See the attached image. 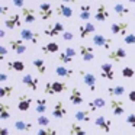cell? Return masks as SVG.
<instances>
[{
    "label": "cell",
    "instance_id": "obj_1",
    "mask_svg": "<svg viewBox=\"0 0 135 135\" xmlns=\"http://www.w3.org/2000/svg\"><path fill=\"white\" fill-rule=\"evenodd\" d=\"M65 90H67V84L61 81H48L44 89L45 94H58Z\"/></svg>",
    "mask_w": 135,
    "mask_h": 135
},
{
    "label": "cell",
    "instance_id": "obj_2",
    "mask_svg": "<svg viewBox=\"0 0 135 135\" xmlns=\"http://www.w3.org/2000/svg\"><path fill=\"white\" fill-rule=\"evenodd\" d=\"M21 39H23L25 42H31V44H38L39 42V32L29 28H23L21 31Z\"/></svg>",
    "mask_w": 135,
    "mask_h": 135
},
{
    "label": "cell",
    "instance_id": "obj_3",
    "mask_svg": "<svg viewBox=\"0 0 135 135\" xmlns=\"http://www.w3.org/2000/svg\"><path fill=\"white\" fill-rule=\"evenodd\" d=\"M80 76L83 79V83L89 87L90 91H94L96 90V84H97V79L94 74L89 73V71H84V70H80Z\"/></svg>",
    "mask_w": 135,
    "mask_h": 135
},
{
    "label": "cell",
    "instance_id": "obj_4",
    "mask_svg": "<svg viewBox=\"0 0 135 135\" xmlns=\"http://www.w3.org/2000/svg\"><path fill=\"white\" fill-rule=\"evenodd\" d=\"M64 28H65V26L61 23V22H55L54 25H51V26H47V28H45L44 32H45V35H47V36L55 38V36H60V35H62V33L65 32Z\"/></svg>",
    "mask_w": 135,
    "mask_h": 135
},
{
    "label": "cell",
    "instance_id": "obj_5",
    "mask_svg": "<svg viewBox=\"0 0 135 135\" xmlns=\"http://www.w3.org/2000/svg\"><path fill=\"white\" fill-rule=\"evenodd\" d=\"M22 83H23L28 89H31L32 91H36L38 90V86H39V79L36 76H33V74L28 73V74H23V77H22Z\"/></svg>",
    "mask_w": 135,
    "mask_h": 135
},
{
    "label": "cell",
    "instance_id": "obj_6",
    "mask_svg": "<svg viewBox=\"0 0 135 135\" xmlns=\"http://www.w3.org/2000/svg\"><path fill=\"white\" fill-rule=\"evenodd\" d=\"M106 57H108L109 61L119 62L120 60L126 58V50H125V48H122V47H119V48H116V50H113V51H109Z\"/></svg>",
    "mask_w": 135,
    "mask_h": 135
},
{
    "label": "cell",
    "instance_id": "obj_7",
    "mask_svg": "<svg viewBox=\"0 0 135 135\" xmlns=\"http://www.w3.org/2000/svg\"><path fill=\"white\" fill-rule=\"evenodd\" d=\"M4 26L10 31H13L15 28H21L22 26V16L16 13V15H12L9 18H6L4 19Z\"/></svg>",
    "mask_w": 135,
    "mask_h": 135
},
{
    "label": "cell",
    "instance_id": "obj_8",
    "mask_svg": "<svg viewBox=\"0 0 135 135\" xmlns=\"http://www.w3.org/2000/svg\"><path fill=\"white\" fill-rule=\"evenodd\" d=\"M9 47L12 48V51H15L16 54H25V51L28 50L26 44L23 39H9Z\"/></svg>",
    "mask_w": 135,
    "mask_h": 135
},
{
    "label": "cell",
    "instance_id": "obj_9",
    "mask_svg": "<svg viewBox=\"0 0 135 135\" xmlns=\"http://www.w3.org/2000/svg\"><path fill=\"white\" fill-rule=\"evenodd\" d=\"M79 51H80V55H81L83 61L90 62V61H93V60H94V51H93V48H91V47H87V45L81 44L79 47Z\"/></svg>",
    "mask_w": 135,
    "mask_h": 135
},
{
    "label": "cell",
    "instance_id": "obj_10",
    "mask_svg": "<svg viewBox=\"0 0 135 135\" xmlns=\"http://www.w3.org/2000/svg\"><path fill=\"white\" fill-rule=\"evenodd\" d=\"M100 76L103 77V79L106 80H113L115 79V73H113V65H112V62H103L102 65H100Z\"/></svg>",
    "mask_w": 135,
    "mask_h": 135
},
{
    "label": "cell",
    "instance_id": "obj_11",
    "mask_svg": "<svg viewBox=\"0 0 135 135\" xmlns=\"http://www.w3.org/2000/svg\"><path fill=\"white\" fill-rule=\"evenodd\" d=\"M91 41H93V44L96 45V47L105 48V50H109V47H110V44H112V39H108L106 36L100 35V33H96Z\"/></svg>",
    "mask_w": 135,
    "mask_h": 135
},
{
    "label": "cell",
    "instance_id": "obj_12",
    "mask_svg": "<svg viewBox=\"0 0 135 135\" xmlns=\"http://www.w3.org/2000/svg\"><path fill=\"white\" fill-rule=\"evenodd\" d=\"M129 28V23L128 22H120V23H112L110 26V32L113 35H122V36H126V31Z\"/></svg>",
    "mask_w": 135,
    "mask_h": 135
},
{
    "label": "cell",
    "instance_id": "obj_13",
    "mask_svg": "<svg viewBox=\"0 0 135 135\" xmlns=\"http://www.w3.org/2000/svg\"><path fill=\"white\" fill-rule=\"evenodd\" d=\"M52 7H51L50 3H41L39 4V16H41L42 21H48V19L52 18Z\"/></svg>",
    "mask_w": 135,
    "mask_h": 135
},
{
    "label": "cell",
    "instance_id": "obj_14",
    "mask_svg": "<svg viewBox=\"0 0 135 135\" xmlns=\"http://www.w3.org/2000/svg\"><path fill=\"white\" fill-rule=\"evenodd\" d=\"M31 105H32V97L26 96V94H22L18 99V109L21 112H26L31 109Z\"/></svg>",
    "mask_w": 135,
    "mask_h": 135
},
{
    "label": "cell",
    "instance_id": "obj_15",
    "mask_svg": "<svg viewBox=\"0 0 135 135\" xmlns=\"http://www.w3.org/2000/svg\"><path fill=\"white\" fill-rule=\"evenodd\" d=\"M83 102H84V99H83V94H81V91H80V89L73 87L71 89V93H70V103L74 106H79V105H81Z\"/></svg>",
    "mask_w": 135,
    "mask_h": 135
},
{
    "label": "cell",
    "instance_id": "obj_16",
    "mask_svg": "<svg viewBox=\"0 0 135 135\" xmlns=\"http://www.w3.org/2000/svg\"><path fill=\"white\" fill-rule=\"evenodd\" d=\"M94 125H96L99 129H102L103 132H110L112 120H108L105 116H97L96 119H94Z\"/></svg>",
    "mask_w": 135,
    "mask_h": 135
},
{
    "label": "cell",
    "instance_id": "obj_17",
    "mask_svg": "<svg viewBox=\"0 0 135 135\" xmlns=\"http://www.w3.org/2000/svg\"><path fill=\"white\" fill-rule=\"evenodd\" d=\"M65 115H67V109L64 108V105H62L61 100H57L55 105H54V109H52V118L61 119L62 116H65Z\"/></svg>",
    "mask_w": 135,
    "mask_h": 135
},
{
    "label": "cell",
    "instance_id": "obj_18",
    "mask_svg": "<svg viewBox=\"0 0 135 135\" xmlns=\"http://www.w3.org/2000/svg\"><path fill=\"white\" fill-rule=\"evenodd\" d=\"M110 109H112L115 116H120V115H123V112H125L123 102L119 99H112L110 100Z\"/></svg>",
    "mask_w": 135,
    "mask_h": 135
},
{
    "label": "cell",
    "instance_id": "obj_19",
    "mask_svg": "<svg viewBox=\"0 0 135 135\" xmlns=\"http://www.w3.org/2000/svg\"><path fill=\"white\" fill-rule=\"evenodd\" d=\"M108 18H109V12L106 9V4H103V3L99 4L96 9V13H94V19L97 22H105Z\"/></svg>",
    "mask_w": 135,
    "mask_h": 135
},
{
    "label": "cell",
    "instance_id": "obj_20",
    "mask_svg": "<svg viewBox=\"0 0 135 135\" xmlns=\"http://www.w3.org/2000/svg\"><path fill=\"white\" fill-rule=\"evenodd\" d=\"M91 110L90 109H80V110H77L76 113H74V118H76V120H80V122H90L91 120Z\"/></svg>",
    "mask_w": 135,
    "mask_h": 135
},
{
    "label": "cell",
    "instance_id": "obj_21",
    "mask_svg": "<svg viewBox=\"0 0 135 135\" xmlns=\"http://www.w3.org/2000/svg\"><path fill=\"white\" fill-rule=\"evenodd\" d=\"M55 12H57V15H58V16H62V18H67L68 19V18L73 16L74 10H73V7L68 6V4H58L57 9H55Z\"/></svg>",
    "mask_w": 135,
    "mask_h": 135
},
{
    "label": "cell",
    "instance_id": "obj_22",
    "mask_svg": "<svg viewBox=\"0 0 135 135\" xmlns=\"http://www.w3.org/2000/svg\"><path fill=\"white\" fill-rule=\"evenodd\" d=\"M94 25L91 23V22H86V25H80L79 26V33H80V38L84 39L86 36H89L90 33L94 32Z\"/></svg>",
    "mask_w": 135,
    "mask_h": 135
},
{
    "label": "cell",
    "instance_id": "obj_23",
    "mask_svg": "<svg viewBox=\"0 0 135 135\" xmlns=\"http://www.w3.org/2000/svg\"><path fill=\"white\" fill-rule=\"evenodd\" d=\"M21 16L23 18V21L26 22V23H33V22L36 21L35 10H33V9H31V7H23V9H22Z\"/></svg>",
    "mask_w": 135,
    "mask_h": 135
},
{
    "label": "cell",
    "instance_id": "obj_24",
    "mask_svg": "<svg viewBox=\"0 0 135 135\" xmlns=\"http://www.w3.org/2000/svg\"><path fill=\"white\" fill-rule=\"evenodd\" d=\"M13 126H15V129H18V131H21V132H31L32 131V123L26 122V120H22V119L15 120Z\"/></svg>",
    "mask_w": 135,
    "mask_h": 135
},
{
    "label": "cell",
    "instance_id": "obj_25",
    "mask_svg": "<svg viewBox=\"0 0 135 135\" xmlns=\"http://www.w3.org/2000/svg\"><path fill=\"white\" fill-rule=\"evenodd\" d=\"M106 106V100L103 99V97H94L91 102H89V109H90L91 112L97 110V109H102Z\"/></svg>",
    "mask_w": 135,
    "mask_h": 135
},
{
    "label": "cell",
    "instance_id": "obj_26",
    "mask_svg": "<svg viewBox=\"0 0 135 135\" xmlns=\"http://www.w3.org/2000/svg\"><path fill=\"white\" fill-rule=\"evenodd\" d=\"M106 93L110 97H119L125 93V86H112V87H108Z\"/></svg>",
    "mask_w": 135,
    "mask_h": 135
},
{
    "label": "cell",
    "instance_id": "obj_27",
    "mask_svg": "<svg viewBox=\"0 0 135 135\" xmlns=\"http://www.w3.org/2000/svg\"><path fill=\"white\" fill-rule=\"evenodd\" d=\"M55 74H57L58 77H64V79H70V77L74 74V71L71 70V68L65 67V65H58V67L55 68Z\"/></svg>",
    "mask_w": 135,
    "mask_h": 135
},
{
    "label": "cell",
    "instance_id": "obj_28",
    "mask_svg": "<svg viewBox=\"0 0 135 135\" xmlns=\"http://www.w3.org/2000/svg\"><path fill=\"white\" fill-rule=\"evenodd\" d=\"M113 10H115V13H116L118 16H120V18H125V16L129 15V9L122 3H115L113 4Z\"/></svg>",
    "mask_w": 135,
    "mask_h": 135
},
{
    "label": "cell",
    "instance_id": "obj_29",
    "mask_svg": "<svg viewBox=\"0 0 135 135\" xmlns=\"http://www.w3.org/2000/svg\"><path fill=\"white\" fill-rule=\"evenodd\" d=\"M48 109V102L47 99H44V97H41V99H36V108L35 110L38 112V115H44L45 112H47Z\"/></svg>",
    "mask_w": 135,
    "mask_h": 135
},
{
    "label": "cell",
    "instance_id": "obj_30",
    "mask_svg": "<svg viewBox=\"0 0 135 135\" xmlns=\"http://www.w3.org/2000/svg\"><path fill=\"white\" fill-rule=\"evenodd\" d=\"M90 10H91L90 4H87V3L81 4V6H80V19H81V21H89L90 16H91Z\"/></svg>",
    "mask_w": 135,
    "mask_h": 135
},
{
    "label": "cell",
    "instance_id": "obj_31",
    "mask_svg": "<svg viewBox=\"0 0 135 135\" xmlns=\"http://www.w3.org/2000/svg\"><path fill=\"white\" fill-rule=\"evenodd\" d=\"M7 68H9V70H15V71H23L25 70V62L21 61V60L9 61L7 62Z\"/></svg>",
    "mask_w": 135,
    "mask_h": 135
},
{
    "label": "cell",
    "instance_id": "obj_32",
    "mask_svg": "<svg viewBox=\"0 0 135 135\" xmlns=\"http://www.w3.org/2000/svg\"><path fill=\"white\" fill-rule=\"evenodd\" d=\"M60 50L57 42H48L47 45H42V52L44 54H54Z\"/></svg>",
    "mask_w": 135,
    "mask_h": 135
},
{
    "label": "cell",
    "instance_id": "obj_33",
    "mask_svg": "<svg viewBox=\"0 0 135 135\" xmlns=\"http://www.w3.org/2000/svg\"><path fill=\"white\" fill-rule=\"evenodd\" d=\"M70 134H71V135H86L87 132H86L84 129L81 128V125H80V123L73 122V123L70 125Z\"/></svg>",
    "mask_w": 135,
    "mask_h": 135
},
{
    "label": "cell",
    "instance_id": "obj_34",
    "mask_svg": "<svg viewBox=\"0 0 135 135\" xmlns=\"http://www.w3.org/2000/svg\"><path fill=\"white\" fill-rule=\"evenodd\" d=\"M33 67L36 68V71H38L39 74H45V73H47V65H45V61L42 58L33 60Z\"/></svg>",
    "mask_w": 135,
    "mask_h": 135
},
{
    "label": "cell",
    "instance_id": "obj_35",
    "mask_svg": "<svg viewBox=\"0 0 135 135\" xmlns=\"http://www.w3.org/2000/svg\"><path fill=\"white\" fill-rule=\"evenodd\" d=\"M15 87L13 86H0V97H12Z\"/></svg>",
    "mask_w": 135,
    "mask_h": 135
},
{
    "label": "cell",
    "instance_id": "obj_36",
    "mask_svg": "<svg viewBox=\"0 0 135 135\" xmlns=\"http://www.w3.org/2000/svg\"><path fill=\"white\" fill-rule=\"evenodd\" d=\"M10 118V106L0 102V119H9Z\"/></svg>",
    "mask_w": 135,
    "mask_h": 135
},
{
    "label": "cell",
    "instance_id": "obj_37",
    "mask_svg": "<svg viewBox=\"0 0 135 135\" xmlns=\"http://www.w3.org/2000/svg\"><path fill=\"white\" fill-rule=\"evenodd\" d=\"M36 123L41 128H48V125H50V118L45 116V115H39L38 119H36Z\"/></svg>",
    "mask_w": 135,
    "mask_h": 135
},
{
    "label": "cell",
    "instance_id": "obj_38",
    "mask_svg": "<svg viewBox=\"0 0 135 135\" xmlns=\"http://www.w3.org/2000/svg\"><path fill=\"white\" fill-rule=\"evenodd\" d=\"M120 74H122L125 79H132V77H134V74H135V71H134V68H132V67H128V65H126V67L122 68Z\"/></svg>",
    "mask_w": 135,
    "mask_h": 135
},
{
    "label": "cell",
    "instance_id": "obj_39",
    "mask_svg": "<svg viewBox=\"0 0 135 135\" xmlns=\"http://www.w3.org/2000/svg\"><path fill=\"white\" fill-rule=\"evenodd\" d=\"M36 135H57V131L52 128H41L36 132Z\"/></svg>",
    "mask_w": 135,
    "mask_h": 135
},
{
    "label": "cell",
    "instance_id": "obj_40",
    "mask_svg": "<svg viewBox=\"0 0 135 135\" xmlns=\"http://www.w3.org/2000/svg\"><path fill=\"white\" fill-rule=\"evenodd\" d=\"M58 61L62 62V64H70V62L73 61V58H71V57H68L65 52H61L58 55Z\"/></svg>",
    "mask_w": 135,
    "mask_h": 135
},
{
    "label": "cell",
    "instance_id": "obj_41",
    "mask_svg": "<svg viewBox=\"0 0 135 135\" xmlns=\"http://www.w3.org/2000/svg\"><path fill=\"white\" fill-rule=\"evenodd\" d=\"M123 42H125L126 45H134L135 44V35L134 33H128V35L125 36V39H123Z\"/></svg>",
    "mask_w": 135,
    "mask_h": 135
},
{
    "label": "cell",
    "instance_id": "obj_42",
    "mask_svg": "<svg viewBox=\"0 0 135 135\" xmlns=\"http://www.w3.org/2000/svg\"><path fill=\"white\" fill-rule=\"evenodd\" d=\"M61 36H62L64 41H74V33L73 32H68V31H65Z\"/></svg>",
    "mask_w": 135,
    "mask_h": 135
},
{
    "label": "cell",
    "instance_id": "obj_43",
    "mask_svg": "<svg viewBox=\"0 0 135 135\" xmlns=\"http://www.w3.org/2000/svg\"><path fill=\"white\" fill-rule=\"evenodd\" d=\"M126 123L135 128V113H129L128 116H126Z\"/></svg>",
    "mask_w": 135,
    "mask_h": 135
},
{
    "label": "cell",
    "instance_id": "obj_44",
    "mask_svg": "<svg viewBox=\"0 0 135 135\" xmlns=\"http://www.w3.org/2000/svg\"><path fill=\"white\" fill-rule=\"evenodd\" d=\"M6 55H7V48L3 47V45H0V62L3 61Z\"/></svg>",
    "mask_w": 135,
    "mask_h": 135
},
{
    "label": "cell",
    "instance_id": "obj_45",
    "mask_svg": "<svg viewBox=\"0 0 135 135\" xmlns=\"http://www.w3.org/2000/svg\"><path fill=\"white\" fill-rule=\"evenodd\" d=\"M64 52L67 54L68 57H71V58H74V57H76V54H77V51L74 50V48L68 47V48H65V51H64Z\"/></svg>",
    "mask_w": 135,
    "mask_h": 135
},
{
    "label": "cell",
    "instance_id": "obj_46",
    "mask_svg": "<svg viewBox=\"0 0 135 135\" xmlns=\"http://www.w3.org/2000/svg\"><path fill=\"white\" fill-rule=\"evenodd\" d=\"M10 2H12L16 7H21V9L25 7V0H10Z\"/></svg>",
    "mask_w": 135,
    "mask_h": 135
},
{
    "label": "cell",
    "instance_id": "obj_47",
    "mask_svg": "<svg viewBox=\"0 0 135 135\" xmlns=\"http://www.w3.org/2000/svg\"><path fill=\"white\" fill-rule=\"evenodd\" d=\"M9 13V7L4 6V4H0V16H4Z\"/></svg>",
    "mask_w": 135,
    "mask_h": 135
},
{
    "label": "cell",
    "instance_id": "obj_48",
    "mask_svg": "<svg viewBox=\"0 0 135 135\" xmlns=\"http://www.w3.org/2000/svg\"><path fill=\"white\" fill-rule=\"evenodd\" d=\"M128 99H129V102H135V89H132L128 93Z\"/></svg>",
    "mask_w": 135,
    "mask_h": 135
},
{
    "label": "cell",
    "instance_id": "obj_49",
    "mask_svg": "<svg viewBox=\"0 0 135 135\" xmlns=\"http://www.w3.org/2000/svg\"><path fill=\"white\" fill-rule=\"evenodd\" d=\"M7 79H9V76L6 73H0V83H6Z\"/></svg>",
    "mask_w": 135,
    "mask_h": 135
},
{
    "label": "cell",
    "instance_id": "obj_50",
    "mask_svg": "<svg viewBox=\"0 0 135 135\" xmlns=\"http://www.w3.org/2000/svg\"><path fill=\"white\" fill-rule=\"evenodd\" d=\"M0 135H9V129L3 128V126H0Z\"/></svg>",
    "mask_w": 135,
    "mask_h": 135
},
{
    "label": "cell",
    "instance_id": "obj_51",
    "mask_svg": "<svg viewBox=\"0 0 135 135\" xmlns=\"http://www.w3.org/2000/svg\"><path fill=\"white\" fill-rule=\"evenodd\" d=\"M4 36H6V31L3 28H0V38H4Z\"/></svg>",
    "mask_w": 135,
    "mask_h": 135
},
{
    "label": "cell",
    "instance_id": "obj_52",
    "mask_svg": "<svg viewBox=\"0 0 135 135\" xmlns=\"http://www.w3.org/2000/svg\"><path fill=\"white\" fill-rule=\"evenodd\" d=\"M62 2H64V3H76L77 0H62Z\"/></svg>",
    "mask_w": 135,
    "mask_h": 135
},
{
    "label": "cell",
    "instance_id": "obj_53",
    "mask_svg": "<svg viewBox=\"0 0 135 135\" xmlns=\"http://www.w3.org/2000/svg\"><path fill=\"white\" fill-rule=\"evenodd\" d=\"M129 3H135V0H128Z\"/></svg>",
    "mask_w": 135,
    "mask_h": 135
},
{
    "label": "cell",
    "instance_id": "obj_54",
    "mask_svg": "<svg viewBox=\"0 0 135 135\" xmlns=\"http://www.w3.org/2000/svg\"><path fill=\"white\" fill-rule=\"evenodd\" d=\"M128 135H135V134H128Z\"/></svg>",
    "mask_w": 135,
    "mask_h": 135
},
{
    "label": "cell",
    "instance_id": "obj_55",
    "mask_svg": "<svg viewBox=\"0 0 135 135\" xmlns=\"http://www.w3.org/2000/svg\"><path fill=\"white\" fill-rule=\"evenodd\" d=\"M134 15H135V13H134Z\"/></svg>",
    "mask_w": 135,
    "mask_h": 135
}]
</instances>
